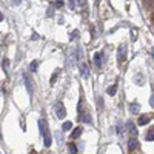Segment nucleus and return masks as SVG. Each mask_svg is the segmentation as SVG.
<instances>
[{"mask_svg": "<svg viewBox=\"0 0 154 154\" xmlns=\"http://www.w3.org/2000/svg\"><path fill=\"white\" fill-rule=\"evenodd\" d=\"M54 112L59 119H65L66 116V109H65V105L62 103V102H57V103L54 105Z\"/></svg>", "mask_w": 154, "mask_h": 154, "instance_id": "f257e3e1", "label": "nucleus"}, {"mask_svg": "<svg viewBox=\"0 0 154 154\" xmlns=\"http://www.w3.org/2000/svg\"><path fill=\"white\" fill-rule=\"evenodd\" d=\"M154 117V114H142L139 117V120H137V125L139 126H145V125H148L149 123V120Z\"/></svg>", "mask_w": 154, "mask_h": 154, "instance_id": "f03ea898", "label": "nucleus"}, {"mask_svg": "<svg viewBox=\"0 0 154 154\" xmlns=\"http://www.w3.org/2000/svg\"><path fill=\"white\" fill-rule=\"evenodd\" d=\"M23 80H25V86H26L28 93L32 94V91H34V85H32V80H31L29 74H25V75H23Z\"/></svg>", "mask_w": 154, "mask_h": 154, "instance_id": "7ed1b4c3", "label": "nucleus"}, {"mask_svg": "<svg viewBox=\"0 0 154 154\" xmlns=\"http://www.w3.org/2000/svg\"><path fill=\"white\" fill-rule=\"evenodd\" d=\"M125 59H126V45H120L117 49V60L125 62Z\"/></svg>", "mask_w": 154, "mask_h": 154, "instance_id": "20e7f679", "label": "nucleus"}, {"mask_svg": "<svg viewBox=\"0 0 154 154\" xmlns=\"http://www.w3.org/2000/svg\"><path fill=\"white\" fill-rule=\"evenodd\" d=\"M94 65L97 68H102V65H103V54L102 53H96L94 54Z\"/></svg>", "mask_w": 154, "mask_h": 154, "instance_id": "39448f33", "label": "nucleus"}, {"mask_svg": "<svg viewBox=\"0 0 154 154\" xmlns=\"http://www.w3.org/2000/svg\"><path fill=\"white\" fill-rule=\"evenodd\" d=\"M133 82H134L136 85H140V86H142V85H145V77L139 72V74H136V75L133 77Z\"/></svg>", "mask_w": 154, "mask_h": 154, "instance_id": "423d86ee", "label": "nucleus"}, {"mask_svg": "<svg viewBox=\"0 0 154 154\" xmlns=\"http://www.w3.org/2000/svg\"><path fill=\"white\" fill-rule=\"evenodd\" d=\"M137 146H139V142H137V139L136 137H133L130 142H128V149L130 151H136L137 149Z\"/></svg>", "mask_w": 154, "mask_h": 154, "instance_id": "0eeeda50", "label": "nucleus"}, {"mask_svg": "<svg viewBox=\"0 0 154 154\" xmlns=\"http://www.w3.org/2000/svg\"><path fill=\"white\" fill-rule=\"evenodd\" d=\"M79 66H80V72H82V75L85 77V79H88V77H89V69H88V66H86V63L82 62Z\"/></svg>", "mask_w": 154, "mask_h": 154, "instance_id": "6e6552de", "label": "nucleus"}, {"mask_svg": "<svg viewBox=\"0 0 154 154\" xmlns=\"http://www.w3.org/2000/svg\"><path fill=\"white\" fill-rule=\"evenodd\" d=\"M82 126H77V128H74L72 130V133H71V139H79L80 137V134H82Z\"/></svg>", "mask_w": 154, "mask_h": 154, "instance_id": "1a4fd4ad", "label": "nucleus"}, {"mask_svg": "<svg viewBox=\"0 0 154 154\" xmlns=\"http://www.w3.org/2000/svg\"><path fill=\"white\" fill-rule=\"evenodd\" d=\"M85 0H69V6L71 8H79V6H83Z\"/></svg>", "mask_w": 154, "mask_h": 154, "instance_id": "9d476101", "label": "nucleus"}, {"mask_svg": "<svg viewBox=\"0 0 154 154\" xmlns=\"http://www.w3.org/2000/svg\"><path fill=\"white\" fill-rule=\"evenodd\" d=\"M43 139H45V140H43L45 146H46V148H48V146H51V133H49V130L43 134Z\"/></svg>", "mask_w": 154, "mask_h": 154, "instance_id": "9b49d317", "label": "nucleus"}, {"mask_svg": "<svg viewBox=\"0 0 154 154\" xmlns=\"http://www.w3.org/2000/svg\"><path fill=\"white\" fill-rule=\"evenodd\" d=\"M130 111H131L133 114H139V111H140V105L137 103V102H133V103L130 105Z\"/></svg>", "mask_w": 154, "mask_h": 154, "instance_id": "f8f14e48", "label": "nucleus"}, {"mask_svg": "<svg viewBox=\"0 0 154 154\" xmlns=\"http://www.w3.org/2000/svg\"><path fill=\"white\" fill-rule=\"evenodd\" d=\"M126 125H128V131H130V133H131V134H133V136L136 137V136H137V130H136L134 123H133V122H128Z\"/></svg>", "mask_w": 154, "mask_h": 154, "instance_id": "ddd939ff", "label": "nucleus"}, {"mask_svg": "<svg viewBox=\"0 0 154 154\" xmlns=\"http://www.w3.org/2000/svg\"><path fill=\"white\" fill-rule=\"evenodd\" d=\"M80 122H83V123H91L93 119H91V116H89V114H85V116H80Z\"/></svg>", "mask_w": 154, "mask_h": 154, "instance_id": "4468645a", "label": "nucleus"}, {"mask_svg": "<svg viewBox=\"0 0 154 154\" xmlns=\"http://www.w3.org/2000/svg\"><path fill=\"white\" fill-rule=\"evenodd\" d=\"M145 139L148 140V142H152V140H154V126L146 133V137H145Z\"/></svg>", "mask_w": 154, "mask_h": 154, "instance_id": "2eb2a0df", "label": "nucleus"}, {"mask_svg": "<svg viewBox=\"0 0 154 154\" xmlns=\"http://www.w3.org/2000/svg\"><path fill=\"white\" fill-rule=\"evenodd\" d=\"M116 91H117V85H111V86H108V89H106V93H108L109 96H114Z\"/></svg>", "mask_w": 154, "mask_h": 154, "instance_id": "dca6fc26", "label": "nucleus"}, {"mask_svg": "<svg viewBox=\"0 0 154 154\" xmlns=\"http://www.w3.org/2000/svg\"><path fill=\"white\" fill-rule=\"evenodd\" d=\"M62 130L63 131H71L72 130V123L71 122H65V123L62 125Z\"/></svg>", "mask_w": 154, "mask_h": 154, "instance_id": "f3484780", "label": "nucleus"}, {"mask_svg": "<svg viewBox=\"0 0 154 154\" xmlns=\"http://www.w3.org/2000/svg\"><path fill=\"white\" fill-rule=\"evenodd\" d=\"M68 154H77V146L74 143H69L68 145Z\"/></svg>", "mask_w": 154, "mask_h": 154, "instance_id": "a211bd4d", "label": "nucleus"}, {"mask_svg": "<svg viewBox=\"0 0 154 154\" xmlns=\"http://www.w3.org/2000/svg\"><path fill=\"white\" fill-rule=\"evenodd\" d=\"M60 74V69H56L54 71V74H53V77H51V85H54L56 83V79H57V75Z\"/></svg>", "mask_w": 154, "mask_h": 154, "instance_id": "6ab92c4d", "label": "nucleus"}, {"mask_svg": "<svg viewBox=\"0 0 154 154\" xmlns=\"http://www.w3.org/2000/svg\"><path fill=\"white\" fill-rule=\"evenodd\" d=\"M29 68H31V71H32V72H35V71H37V68H38V62H37V60L31 62V66H29Z\"/></svg>", "mask_w": 154, "mask_h": 154, "instance_id": "aec40b11", "label": "nucleus"}, {"mask_svg": "<svg viewBox=\"0 0 154 154\" xmlns=\"http://www.w3.org/2000/svg\"><path fill=\"white\" fill-rule=\"evenodd\" d=\"M143 6H145V8L154 6V0H143Z\"/></svg>", "mask_w": 154, "mask_h": 154, "instance_id": "412c9836", "label": "nucleus"}, {"mask_svg": "<svg viewBox=\"0 0 154 154\" xmlns=\"http://www.w3.org/2000/svg\"><path fill=\"white\" fill-rule=\"evenodd\" d=\"M117 133H119V134L123 133V125H117Z\"/></svg>", "mask_w": 154, "mask_h": 154, "instance_id": "4be33fe9", "label": "nucleus"}, {"mask_svg": "<svg viewBox=\"0 0 154 154\" xmlns=\"http://www.w3.org/2000/svg\"><path fill=\"white\" fill-rule=\"evenodd\" d=\"M3 65H5V71H6V72H8V65H9V62H8V60H6V59H5V60H3Z\"/></svg>", "mask_w": 154, "mask_h": 154, "instance_id": "5701e85b", "label": "nucleus"}, {"mask_svg": "<svg viewBox=\"0 0 154 154\" xmlns=\"http://www.w3.org/2000/svg\"><path fill=\"white\" fill-rule=\"evenodd\" d=\"M151 106H152V108H154V96H152V97H151Z\"/></svg>", "mask_w": 154, "mask_h": 154, "instance_id": "b1692460", "label": "nucleus"}, {"mask_svg": "<svg viewBox=\"0 0 154 154\" xmlns=\"http://www.w3.org/2000/svg\"><path fill=\"white\" fill-rule=\"evenodd\" d=\"M19 2H22V0H14V3H16V5H19Z\"/></svg>", "mask_w": 154, "mask_h": 154, "instance_id": "393cba45", "label": "nucleus"}, {"mask_svg": "<svg viewBox=\"0 0 154 154\" xmlns=\"http://www.w3.org/2000/svg\"><path fill=\"white\" fill-rule=\"evenodd\" d=\"M3 20V16H2V12H0V22H2Z\"/></svg>", "mask_w": 154, "mask_h": 154, "instance_id": "a878e982", "label": "nucleus"}, {"mask_svg": "<svg viewBox=\"0 0 154 154\" xmlns=\"http://www.w3.org/2000/svg\"><path fill=\"white\" fill-rule=\"evenodd\" d=\"M151 54H152V59H154V49H151Z\"/></svg>", "mask_w": 154, "mask_h": 154, "instance_id": "bb28decb", "label": "nucleus"}, {"mask_svg": "<svg viewBox=\"0 0 154 154\" xmlns=\"http://www.w3.org/2000/svg\"><path fill=\"white\" fill-rule=\"evenodd\" d=\"M0 139H2V131H0Z\"/></svg>", "mask_w": 154, "mask_h": 154, "instance_id": "cd10ccee", "label": "nucleus"}, {"mask_svg": "<svg viewBox=\"0 0 154 154\" xmlns=\"http://www.w3.org/2000/svg\"><path fill=\"white\" fill-rule=\"evenodd\" d=\"M31 154H37V152H31Z\"/></svg>", "mask_w": 154, "mask_h": 154, "instance_id": "c85d7f7f", "label": "nucleus"}]
</instances>
